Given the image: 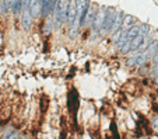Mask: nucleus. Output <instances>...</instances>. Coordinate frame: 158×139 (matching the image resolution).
<instances>
[{
    "instance_id": "1",
    "label": "nucleus",
    "mask_w": 158,
    "mask_h": 139,
    "mask_svg": "<svg viewBox=\"0 0 158 139\" xmlns=\"http://www.w3.org/2000/svg\"><path fill=\"white\" fill-rule=\"evenodd\" d=\"M67 6L69 3L67 2H57L56 7H55V16H53V23L56 24V27L65 23L66 21V16H67Z\"/></svg>"
},
{
    "instance_id": "2",
    "label": "nucleus",
    "mask_w": 158,
    "mask_h": 139,
    "mask_svg": "<svg viewBox=\"0 0 158 139\" xmlns=\"http://www.w3.org/2000/svg\"><path fill=\"white\" fill-rule=\"evenodd\" d=\"M76 8H77V14H76V20L74 23L77 25H81L85 20V16H87V11H88V3L81 0V2H77L76 3Z\"/></svg>"
},
{
    "instance_id": "3",
    "label": "nucleus",
    "mask_w": 158,
    "mask_h": 139,
    "mask_svg": "<svg viewBox=\"0 0 158 139\" xmlns=\"http://www.w3.org/2000/svg\"><path fill=\"white\" fill-rule=\"evenodd\" d=\"M115 16H116V13H115V8L111 7L108 8V13L105 14V20H104V24H102V30L104 31H109L112 28V25H114V20H115Z\"/></svg>"
},
{
    "instance_id": "4",
    "label": "nucleus",
    "mask_w": 158,
    "mask_h": 139,
    "mask_svg": "<svg viewBox=\"0 0 158 139\" xmlns=\"http://www.w3.org/2000/svg\"><path fill=\"white\" fill-rule=\"evenodd\" d=\"M23 7H24V13H23V25H24L25 30H29V27L32 24V16H31V13H29L28 2L23 3Z\"/></svg>"
},
{
    "instance_id": "5",
    "label": "nucleus",
    "mask_w": 158,
    "mask_h": 139,
    "mask_svg": "<svg viewBox=\"0 0 158 139\" xmlns=\"http://www.w3.org/2000/svg\"><path fill=\"white\" fill-rule=\"evenodd\" d=\"M77 106H78V96L76 93V90H71L69 93V97H67V107H69V110L71 112H74Z\"/></svg>"
},
{
    "instance_id": "6",
    "label": "nucleus",
    "mask_w": 158,
    "mask_h": 139,
    "mask_svg": "<svg viewBox=\"0 0 158 139\" xmlns=\"http://www.w3.org/2000/svg\"><path fill=\"white\" fill-rule=\"evenodd\" d=\"M105 8H101L99 11L95 14V20H94V30L98 31L99 28H102V24H104V20H105Z\"/></svg>"
},
{
    "instance_id": "7",
    "label": "nucleus",
    "mask_w": 158,
    "mask_h": 139,
    "mask_svg": "<svg viewBox=\"0 0 158 139\" xmlns=\"http://www.w3.org/2000/svg\"><path fill=\"white\" fill-rule=\"evenodd\" d=\"M76 14H77V8H76V2H70L69 6H67V21L70 24H73L74 20H76Z\"/></svg>"
},
{
    "instance_id": "8",
    "label": "nucleus",
    "mask_w": 158,
    "mask_h": 139,
    "mask_svg": "<svg viewBox=\"0 0 158 139\" xmlns=\"http://www.w3.org/2000/svg\"><path fill=\"white\" fill-rule=\"evenodd\" d=\"M56 7V3L52 2V0H46V2H42V7H41V14L42 16H48L49 13H52Z\"/></svg>"
},
{
    "instance_id": "9",
    "label": "nucleus",
    "mask_w": 158,
    "mask_h": 139,
    "mask_svg": "<svg viewBox=\"0 0 158 139\" xmlns=\"http://www.w3.org/2000/svg\"><path fill=\"white\" fill-rule=\"evenodd\" d=\"M28 7H29V13L32 17H37L41 14V7H42V2H28Z\"/></svg>"
},
{
    "instance_id": "10",
    "label": "nucleus",
    "mask_w": 158,
    "mask_h": 139,
    "mask_svg": "<svg viewBox=\"0 0 158 139\" xmlns=\"http://www.w3.org/2000/svg\"><path fill=\"white\" fill-rule=\"evenodd\" d=\"M122 21H123V13L119 11L116 13V16H115V20H114V25H112V31H119L122 27Z\"/></svg>"
},
{
    "instance_id": "11",
    "label": "nucleus",
    "mask_w": 158,
    "mask_h": 139,
    "mask_svg": "<svg viewBox=\"0 0 158 139\" xmlns=\"http://www.w3.org/2000/svg\"><path fill=\"white\" fill-rule=\"evenodd\" d=\"M138 35V27H136V25H133L132 28L126 33V41H129V42H132L134 39V38Z\"/></svg>"
},
{
    "instance_id": "12",
    "label": "nucleus",
    "mask_w": 158,
    "mask_h": 139,
    "mask_svg": "<svg viewBox=\"0 0 158 139\" xmlns=\"http://www.w3.org/2000/svg\"><path fill=\"white\" fill-rule=\"evenodd\" d=\"M6 6H8L10 10L17 14V13H20L21 8H23V2H11V3H6Z\"/></svg>"
},
{
    "instance_id": "13",
    "label": "nucleus",
    "mask_w": 158,
    "mask_h": 139,
    "mask_svg": "<svg viewBox=\"0 0 158 139\" xmlns=\"http://www.w3.org/2000/svg\"><path fill=\"white\" fill-rule=\"evenodd\" d=\"M151 44H153V42H151V39L146 38V39H143V42L140 44V46L137 48V51H138V52H144V51H146V49L148 48V46H150Z\"/></svg>"
},
{
    "instance_id": "14",
    "label": "nucleus",
    "mask_w": 158,
    "mask_h": 139,
    "mask_svg": "<svg viewBox=\"0 0 158 139\" xmlns=\"http://www.w3.org/2000/svg\"><path fill=\"white\" fill-rule=\"evenodd\" d=\"M148 30H150L148 24H141L140 27H138V37L144 38L147 35V33H148Z\"/></svg>"
},
{
    "instance_id": "15",
    "label": "nucleus",
    "mask_w": 158,
    "mask_h": 139,
    "mask_svg": "<svg viewBox=\"0 0 158 139\" xmlns=\"http://www.w3.org/2000/svg\"><path fill=\"white\" fill-rule=\"evenodd\" d=\"M143 39H144V38H141V37H138V35H137L133 41L130 42V48H132V49H137L138 46H140V44L143 42Z\"/></svg>"
},
{
    "instance_id": "16",
    "label": "nucleus",
    "mask_w": 158,
    "mask_h": 139,
    "mask_svg": "<svg viewBox=\"0 0 158 139\" xmlns=\"http://www.w3.org/2000/svg\"><path fill=\"white\" fill-rule=\"evenodd\" d=\"M3 139H20V136H18L17 132H10V131H8L7 134L3 136Z\"/></svg>"
},
{
    "instance_id": "17",
    "label": "nucleus",
    "mask_w": 158,
    "mask_h": 139,
    "mask_svg": "<svg viewBox=\"0 0 158 139\" xmlns=\"http://www.w3.org/2000/svg\"><path fill=\"white\" fill-rule=\"evenodd\" d=\"M122 46H123V48H120V52H122V53H127L130 49H132V48H130V42H129V41H126Z\"/></svg>"
},
{
    "instance_id": "18",
    "label": "nucleus",
    "mask_w": 158,
    "mask_h": 139,
    "mask_svg": "<svg viewBox=\"0 0 158 139\" xmlns=\"http://www.w3.org/2000/svg\"><path fill=\"white\" fill-rule=\"evenodd\" d=\"M111 129H112V132H114V139H119V134H118V131H116V127H115L114 122L111 124Z\"/></svg>"
},
{
    "instance_id": "19",
    "label": "nucleus",
    "mask_w": 158,
    "mask_h": 139,
    "mask_svg": "<svg viewBox=\"0 0 158 139\" xmlns=\"http://www.w3.org/2000/svg\"><path fill=\"white\" fill-rule=\"evenodd\" d=\"M45 25H46V28H45V34H49V31H50V18L45 23Z\"/></svg>"
},
{
    "instance_id": "20",
    "label": "nucleus",
    "mask_w": 158,
    "mask_h": 139,
    "mask_svg": "<svg viewBox=\"0 0 158 139\" xmlns=\"http://www.w3.org/2000/svg\"><path fill=\"white\" fill-rule=\"evenodd\" d=\"M132 16H126L125 17V25H130V23H132Z\"/></svg>"
},
{
    "instance_id": "21",
    "label": "nucleus",
    "mask_w": 158,
    "mask_h": 139,
    "mask_svg": "<svg viewBox=\"0 0 158 139\" xmlns=\"http://www.w3.org/2000/svg\"><path fill=\"white\" fill-rule=\"evenodd\" d=\"M127 65H129V66H134V65H136V56L130 58L129 61H127Z\"/></svg>"
},
{
    "instance_id": "22",
    "label": "nucleus",
    "mask_w": 158,
    "mask_h": 139,
    "mask_svg": "<svg viewBox=\"0 0 158 139\" xmlns=\"http://www.w3.org/2000/svg\"><path fill=\"white\" fill-rule=\"evenodd\" d=\"M154 128L158 129V119H154Z\"/></svg>"
},
{
    "instance_id": "23",
    "label": "nucleus",
    "mask_w": 158,
    "mask_h": 139,
    "mask_svg": "<svg viewBox=\"0 0 158 139\" xmlns=\"http://www.w3.org/2000/svg\"><path fill=\"white\" fill-rule=\"evenodd\" d=\"M155 46H157V55H155V58H154V59H155V61H158V44H157Z\"/></svg>"
},
{
    "instance_id": "24",
    "label": "nucleus",
    "mask_w": 158,
    "mask_h": 139,
    "mask_svg": "<svg viewBox=\"0 0 158 139\" xmlns=\"http://www.w3.org/2000/svg\"><path fill=\"white\" fill-rule=\"evenodd\" d=\"M150 139H158V135H155V136H151Z\"/></svg>"
},
{
    "instance_id": "25",
    "label": "nucleus",
    "mask_w": 158,
    "mask_h": 139,
    "mask_svg": "<svg viewBox=\"0 0 158 139\" xmlns=\"http://www.w3.org/2000/svg\"><path fill=\"white\" fill-rule=\"evenodd\" d=\"M155 72H157V74H158V66H155Z\"/></svg>"
},
{
    "instance_id": "26",
    "label": "nucleus",
    "mask_w": 158,
    "mask_h": 139,
    "mask_svg": "<svg viewBox=\"0 0 158 139\" xmlns=\"http://www.w3.org/2000/svg\"><path fill=\"white\" fill-rule=\"evenodd\" d=\"M155 83H157V84H158V76H157V77H155Z\"/></svg>"
}]
</instances>
